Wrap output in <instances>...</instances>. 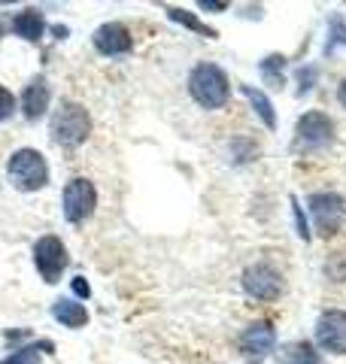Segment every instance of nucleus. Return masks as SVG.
Wrapping results in <instances>:
<instances>
[{"label": "nucleus", "mask_w": 346, "mask_h": 364, "mask_svg": "<svg viewBox=\"0 0 346 364\" xmlns=\"http://www.w3.org/2000/svg\"><path fill=\"white\" fill-rule=\"evenodd\" d=\"M52 316L64 328H83L88 322V310L83 304H76V301H55L52 304Z\"/></svg>", "instance_id": "15"}, {"label": "nucleus", "mask_w": 346, "mask_h": 364, "mask_svg": "<svg viewBox=\"0 0 346 364\" xmlns=\"http://www.w3.org/2000/svg\"><path fill=\"white\" fill-rule=\"evenodd\" d=\"M201 9H213V13H222V9H228V4H222V0H201Z\"/></svg>", "instance_id": "27"}, {"label": "nucleus", "mask_w": 346, "mask_h": 364, "mask_svg": "<svg viewBox=\"0 0 346 364\" xmlns=\"http://www.w3.org/2000/svg\"><path fill=\"white\" fill-rule=\"evenodd\" d=\"M13 31H16V37L28 40V43H37L43 37V31H46V18H43L40 9L28 6V9H21V13L13 16Z\"/></svg>", "instance_id": "13"}, {"label": "nucleus", "mask_w": 346, "mask_h": 364, "mask_svg": "<svg viewBox=\"0 0 346 364\" xmlns=\"http://www.w3.org/2000/svg\"><path fill=\"white\" fill-rule=\"evenodd\" d=\"M167 16H170V21H177V25L189 28V31H194V33H201V37H206V40H216V37H219V31H216V28L204 25V21H201L198 16H194V13H189V9L167 6Z\"/></svg>", "instance_id": "16"}, {"label": "nucleus", "mask_w": 346, "mask_h": 364, "mask_svg": "<svg viewBox=\"0 0 346 364\" xmlns=\"http://www.w3.org/2000/svg\"><path fill=\"white\" fill-rule=\"evenodd\" d=\"M276 361H280V364H325L319 352L313 349V343H307V340L285 343L280 352H276Z\"/></svg>", "instance_id": "14"}, {"label": "nucleus", "mask_w": 346, "mask_h": 364, "mask_svg": "<svg viewBox=\"0 0 346 364\" xmlns=\"http://www.w3.org/2000/svg\"><path fill=\"white\" fill-rule=\"evenodd\" d=\"M283 67H285V58H283V55H268V58L258 64V70H261V76H264V82H268L271 88H283V85H285Z\"/></svg>", "instance_id": "18"}, {"label": "nucleus", "mask_w": 346, "mask_h": 364, "mask_svg": "<svg viewBox=\"0 0 346 364\" xmlns=\"http://www.w3.org/2000/svg\"><path fill=\"white\" fill-rule=\"evenodd\" d=\"M337 46H346V25H343L340 16H334L331 18V40L325 43V55H331Z\"/></svg>", "instance_id": "20"}, {"label": "nucleus", "mask_w": 346, "mask_h": 364, "mask_svg": "<svg viewBox=\"0 0 346 364\" xmlns=\"http://www.w3.org/2000/svg\"><path fill=\"white\" fill-rule=\"evenodd\" d=\"M52 31H55V37H58V40H64V37H67V33H70V31H67V28H61V25H55Z\"/></svg>", "instance_id": "29"}, {"label": "nucleus", "mask_w": 346, "mask_h": 364, "mask_svg": "<svg viewBox=\"0 0 346 364\" xmlns=\"http://www.w3.org/2000/svg\"><path fill=\"white\" fill-rule=\"evenodd\" d=\"M49 97H52V88L46 82V76H33L25 88V95H21V112H25V119L37 122L49 109Z\"/></svg>", "instance_id": "12"}, {"label": "nucleus", "mask_w": 346, "mask_h": 364, "mask_svg": "<svg viewBox=\"0 0 346 364\" xmlns=\"http://www.w3.org/2000/svg\"><path fill=\"white\" fill-rule=\"evenodd\" d=\"M334 140V122L319 109L304 112L295 124V140L292 149L295 152H319Z\"/></svg>", "instance_id": "4"}, {"label": "nucleus", "mask_w": 346, "mask_h": 364, "mask_svg": "<svg viewBox=\"0 0 346 364\" xmlns=\"http://www.w3.org/2000/svg\"><path fill=\"white\" fill-rule=\"evenodd\" d=\"M298 82H301V88H298V95H304V91L313 88V82H316V67H307V70H298Z\"/></svg>", "instance_id": "25"}, {"label": "nucleus", "mask_w": 346, "mask_h": 364, "mask_svg": "<svg viewBox=\"0 0 346 364\" xmlns=\"http://www.w3.org/2000/svg\"><path fill=\"white\" fill-rule=\"evenodd\" d=\"M6 176L19 191H40L49 182V164L37 149H19L9 158Z\"/></svg>", "instance_id": "3"}, {"label": "nucleus", "mask_w": 346, "mask_h": 364, "mask_svg": "<svg viewBox=\"0 0 346 364\" xmlns=\"http://www.w3.org/2000/svg\"><path fill=\"white\" fill-rule=\"evenodd\" d=\"M240 91L249 97V104H252V109L258 112V119L264 122V128H276V116H273V104L268 100V95L264 91H258V88H252V85H240Z\"/></svg>", "instance_id": "17"}, {"label": "nucleus", "mask_w": 346, "mask_h": 364, "mask_svg": "<svg viewBox=\"0 0 346 364\" xmlns=\"http://www.w3.org/2000/svg\"><path fill=\"white\" fill-rule=\"evenodd\" d=\"M316 343L334 352V355H346V313L343 310H325L316 322Z\"/></svg>", "instance_id": "9"}, {"label": "nucleus", "mask_w": 346, "mask_h": 364, "mask_svg": "<svg viewBox=\"0 0 346 364\" xmlns=\"http://www.w3.org/2000/svg\"><path fill=\"white\" fill-rule=\"evenodd\" d=\"M73 291L79 294V298H91V286H88L83 277H76V279H73Z\"/></svg>", "instance_id": "26"}, {"label": "nucleus", "mask_w": 346, "mask_h": 364, "mask_svg": "<svg viewBox=\"0 0 346 364\" xmlns=\"http://www.w3.org/2000/svg\"><path fill=\"white\" fill-rule=\"evenodd\" d=\"M16 112V97H13V91L0 85V122H6L9 116Z\"/></svg>", "instance_id": "22"}, {"label": "nucleus", "mask_w": 346, "mask_h": 364, "mask_svg": "<svg viewBox=\"0 0 346 364\" xmlns=\"http://www.w3.org/2000/svg\"><path fill=\"white\" fill-rule=\"evenodd\" d=\"M273 346H276V331L271 322H252L237 340V349L243 352V355H256V358L268 355Z\"/></svg>", "instance_id": "11"}, {"label": "nucleus", "mask_w": 346, "mask_h": 364, "mask_svg": "<svg viewBox=\"0 0 346 364\" xmlns=\"http://www.w3.org/2000/svg\"><path fill=\"white\" fill-rule=\"evenodd\" d=\"M256 364H261V361H256Z\"/></svg>", "instance_id": "31"}, {"label": "nucleus", "mask_w": 346, "mask_h": 364, "mask_svg": "<svg viewBox=\"0 0 346 364\" xmlns=\"http://www.w3.org/2000/svg\"><path fill=\"white\" fill-rule=\"evenodd\" d=\"M33 264H37L40 277L46 282H58L61 279L64 267L70 264V255H67V246L58 240L55 234H46L33 243Z\"/></svg>", "instance_id": "5"}, {"label": "nucleus", "mask_w": 346, "mask_h": 364, "mask_svg": "<svg viewBox=\"0 0 346 364\" xmlns=\"http://www.w3.org/2000/svg\"><path fill=\"white\" fill-rule=\"evenodd\" d=\"M189 95L198 100L204 109L225 107L228 104V95H231V85H228L225 70H222V67H216V64H198L189 73Z\"/></svg>", "instance_id": "2"}, {"label": "nucleus", "mask_w": 346, "mask_h": 364, "mask_svg": "<svg viewBox=\"0 0 346 364\" xmlns=\"http://www.w3.org/2000/svg\"><path fill=\"white\" fill-rule=\"evenodd\" d=\"M292 213H295V225H298V234H301V240L307 243V240H310V228H307V219H304L301 207H298V198H292Z\"/></svg>", "instance_id": "24"}, {"label": "nucleus", "mask_w": 346, "mask_h": 364, "mask_svg": "<svg viewBox=\"0 0 346 364\" xmlns=\"http://www.w3.org/2000/svg\"><path fill=\"white\" fill-rule=\"evenodd\" d=\"M307 203H310V213H313L316 231L322 237H334L340 231V225L346 219V207L340 195H334V191H316V195H310Z\"/></svg>", "instance_id": "6"}, {"label": "nucleus", "mask_w": 346, "mask_h": 364, "mask_svg": "<svg viewBox=\"0 0 346 364\" xmlns=\"http://www.w3.org/2000/svg\"><path fill=\"white\" fill-rule=\"evenodd\" d=\"M328 277L334 279V282H340V279H346V255H334L331 261H328Z\"/></svg>", "instance_id": "23"}, {"label": "nucleus", "mask_w": 346, "mask_h": 364, "mask_svg": "<svg viewBox=\"0 0 346 364\" xmlns=\"http://www.w3.org/2000/svg\"><path fill=\"white\" fill-rule=\"evenodd\" d=\"M91 43H95V49H98L100 55H110V58H115V55L131 52L134 37H131V31L125 28L122 21H107V25H100V28L95 31Z\"/></svg>", "instance_id": "10"}, {"label": "nucleus", "mask_w": 346, "mask_h": 364, "mask_svg": "<svg viewBox=\"0 0 346 364\" xmlns=\"http://www.w3.org/2000/svg\"><path fill=\"white\" fill-rule=\"evenodd\" d=\"M0 37H4V25H0Z\"/></svg>", "instance_id": "30"}, {"label": "nucleus", "mask_w": 346, "mask_h": 364, "mask_svg": "<svg viewBox=\"0 0 346 364\" xmlns=\"http://www.w3.org/2000/svg\"><path fill=\"white\" fill-rule=\"evenodd\" d=\"M283 277L271 264H249L243 270V291L256 301H276L283 294Z\"/></svg>", "instance_id": "8"}, {"label": "nucleus", "mask_w": 346, "mask_h": 364, "mask_svg": "<svg viewBox=\"0 0 346 364\" xmlns=\"http://www.w3.org/2000/svg\"><path fill=\"white\" fill-rule=\"evenodd\" d=\"M231 149H234V158H237V161H249V158H256V155H258V143L246 140V136H237V140L231 143Z\"/></svg>", "instance_id": "21"}, {"label": "nucleus", "mask_w": 346, "mask_h": 364, "mask_svg": "<svg viewBox=\"0 0 346 364\" xmlns=\"http://www.w3.org/2000/svg\"><path fill=\"white\" fill-rule=\"evenodd\" d=\"M337 100H340V104L346 107V79H343V82H340V88H337Z\"/></svg>", "instance_id": "28"}, {"label": "nucleus", "mask_w": 346, "mask_h": 364, "mask_svg": "<svg viewBox=\"0 0 346 364\" xmlns=\"http://www.w3.org/2000/svg\"><path fill=\"white\" fill-rule=\"evenodd\" d=\"M40 349H52V343L46 340V343H40V346H25V349L13 352V355H6L0 364H40Z\"/></svg>", "instance_id": "19"}, {"label": "nucleus", "mask_w": 346, "mask_h": 364, "mask_svg": "<svg viewBox=\"0 0 346 364\" xmlns=\"http://www.w3.org/2000/svg\"><path fill=\"white\" fill-rule=\"evenodd\" d=\"M61 207H64V219L70 225L85 222L91 213L98 207V191L88 179H70L64 186V195H61Z\"/></svg>", "instance_id": "7"}, {"label": "nucleus", "mask_w": 346, "mask_h": 364, "mask_svg": "<svg viewBox=\"0 0 346 364\" xmlns=\"http://www.w3.org/2000/svg\"><path fill=\"white\" fill-rule=\"evenodd\" d=\"M49 134L58 146H64V149H76V146H83L91 134V116L83 104H76V100H61V107L55 109L52 116V124H49Z\"/></svg>", "instance_id": "1"}]
</instances>
